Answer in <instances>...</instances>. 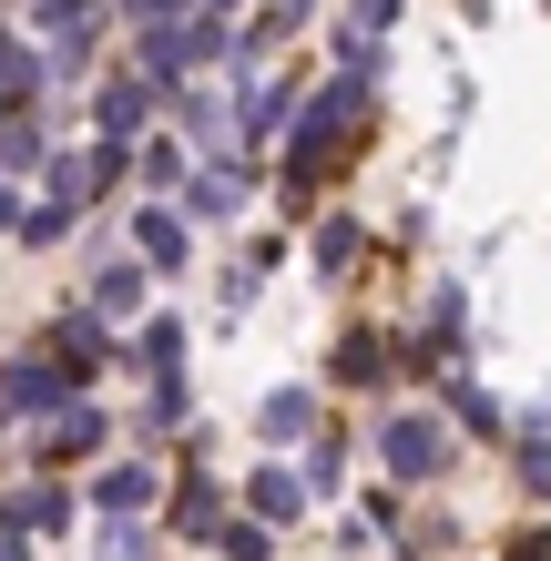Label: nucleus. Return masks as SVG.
I'll list each match as a JSON object with an SVG mask.
<instances>
[{
  "mask_svg": "<svg viewBox=\"0 0 551 561\" xmlns=\"http://www.w3.org/2000/svg\"><path fill=\"white\" fill-rule=\"evenodd\" d=\"M388 459H399L409 480H429L439 470V428H388Z\"/></svg>",
  "mask_w": 551,
  "mask_h": 561,
  "instance_id": "f257e3e1",
  "label": "nucleus"
},
{
  "mask_svg": "<svg viewBox=\"0 0 551 561\" xmlns=\"http://www.w3.org/2000/svg\"><path fill=\"white\" fill-rule=\"evenodd\" d=\"M521 480H531L541 501H551V449H531V459H521Z\"/></svg>",
  "mask_w": 551,
  "mask_h": 561,
  "instance_id": "f03ea898",
  "label": "nucleus"
},
{
  "mask_svg": "<svg viewBox=\"0 0 551 561\" xmlns=\"http://www.w3.org/2000/svg\"><path fill=\"white\" fill-rule=\"evenodd\" d=\"M510 551H521V561H551V531H531V541H510Z\"/></svg>",
  "mask_w": 551,
  "mask_h": 561,
  "instance_id": "7ed1b4c3",
  "label": "nucleus"
}]
</instances>
